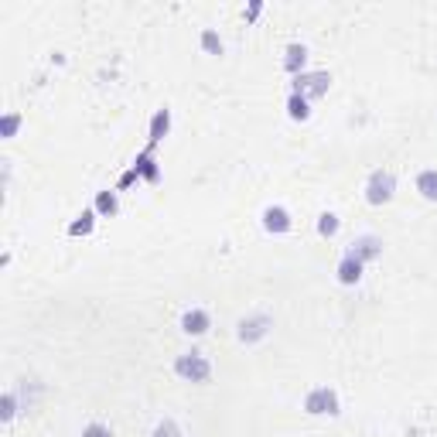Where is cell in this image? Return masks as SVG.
<instances>
[{"mask_svg":"<svg viewBox=\"0 0 437 437\" xmlns=\"http://www.w3.org/2000/svg\"><path fill=\"white\" fill-rule=\"evenodd\" d=\"M174 372L188 383H208L212 376V362L201 356V352H185V356L174 358Z\"/></svg>","mask_w":437,"mask_h":437,"instance_id":"obj_1","label":"cell"},{"mask_svg":"<svg viewBox=\"0 0 437 437\" xmlns=\"http://www.w3.org/2000/svg\"><path fill=\"white\" fill-rule=\"evenodd\" d=\"M393 192H397L393 171L379 167V171L369 174V181H365V201H369V205H386V201L393 199Z\"/></svg>","mask_w":437,"mask_h":437,"instance_id":"obj_2","label":"cell"},{"mask_svg":"<svg viewBox=\"0 0 437 437\" xmlns=\"http://www.w3.org/2000/svg\"><path fill=\"white\" fill-rule=\"evenodd\" d=\"M328 85H331V76H328V72H301V76L294 79V92L304 96V99H315V96H324V92H328Z\"/></svg>","mask_w":437,"mask_h":437,"instance_id":"obj_3","label":"cell"},{"mask_svg":"<svg viewBox=\"0 0 437 437\" xmlns=\"http://www.w3.org/2000/svg\"><path fill=\"white\" fill-rule=\"evenodd\" d=\"M304 410H308L311 417H321V413L335 417V413H338V397H335V390H328V386L311 390V393H308V399H304Z\"/></svg>","mask_w":437,"mask_h":437,"instance_id":"obj_4","label":"cell"},{"mask_svg":"<svg viewBox=\"0 0 437 437\" xmlns=\"http://www.w3.org/2000/svg\"><path fill=\"white\" fill-rule=\"evenodd\" d=\"M270 328H274L270 315H253V318H242V321H239V342H260Z\"/></svg>","mask_w":437,"mask_h":437,"instance_id":"obj_5","label":"cell"},{"mask_svg":"<svg viewBox=\"0 0 437 437\" xmlns=\"http://www.w3.org/2000/svg\"><path fill=\"white\" fill-rule=\"evenodd\" d=\"M263 229L274 233V236L290 233V212H287L283 205H267V208H263Z\"/></svg>","mask_w":437,"mask_h":437,"instance_id":"obj_6","label":"cell"},{"mask_svg":"<svg viewBox=\"0 0 437 437\" xmlns=\"http://www.w3.org/2000/svg\"><path fill=\"white\" fill-rule=\"evenodd\" d=\"M208 328H212V318H208V311H201V308H192V311L181 315V331H185V335H205Z\"/></svg>","mask_w":437,"mask_h":437,"instance_id":"obj_7","label":"cell"},{"mask_svg":"<svg viewBox=\"0 0 437 437\" xmlns=\"http://www.w3.org/2000/svg\"><path fill=\"white\" fill-rule=\"evenodd\" d=\"M362 267H365V263H362L358 256L345 253V256H342V263H338V270H335V274H338V283H345V287L358 283V280H362Z\"/></svg>","mask_w":437,"mask_h":437,"instance_id":"obj_8","label":"cell"},{"mask_svg":"<svg viewBox=\"0 0 437 437\" xmlns=\"http://www.w3.org/2000/svg\"><path fill=\"white\" fill-rule=\"evenodd\" d=\"M304 62H308V48H304V44H297V41H294V44H287V51H283V69H287L294 79L304 72Z\"/></svg>","mask_w":437,"mask_h":437,"instance_id":"obj_9","label":"cell"},{"mask_svg":"<svg viewBox=\"0 0 437 437\" xmlns=\"http://www.w3.org/2000/svg\"><path fill=\"white\" fill-rule=\"evenodd\" d=\"M352 256H358L362 263H369V260H376L379 253H383V239L376 236H358L356 242H352V249H349Z\"/></svg>","mask_w":437,"mask_h":437,"instance_id":"obj_10","label":"cell"},{"mask_svg":"<svg viewBox=\"0 0 437 437\" xmlns=\"http://www.w3.org/2000/svg\"><path fill=\"white\" fill-rule=\"evenodd\" d=\"M167 130H171V110L164 106V110H158L154 119H151V140H147V147H158L160 140L167 137Z\"/></svg>","mask_w":437,"mask_h":437,"instance_id":"obj_11","label":"cell"},{"mask_svg":"<svg viewBox=\"0 0 437 437\" xmlns=\"http://www.w3.org/2000/svg\"><path fill=\"white\" fill-rule=\"evenodd\" d=\"M133 171H137V174H144L147 181H158V178H160V167L154 164V147H147V151H144V154L137 158Z\"/></svg>","mask_w":437,"mask_h":437,"instance_id":"obj_12","label":"cell"},{"mask_svg":"<svg viewBox=\"0 0 437 437\" xmlns=\"http://www.w3.org/2000/svg\"><path fill=\"white\" fill-rule=\"evenodd\" d=\"M417 192L427 201H437V171L434 167H427V171L417 174Z\"/></svg>","mask_w":437,"mask_h":437,"instance_id":"obj_13","label":"cell"},{"mask_svg":"<svg viewBox=\"0 0 437 437\" xmlns=\"http://www.w3.org/2000/svg\"><path fill=\"white\" fill-rule=\"evenodd\" d=\"M117 212H119L117 192H99L96 195V215H117Z\"/></svg>","mask_w":437,"mask_h":437,"instance_id":"obj_14","label":"cell"},{"mask_svg":"<svg viewBox=\"0 0 437 437\" xmlns=\"http://www.w3.org/2000/svg\"><path fill=\"white\" fill-rule=\"evenodd\" d=\"M287 113H290V119H308V117H311L308 99H304V96H297V92H290V99H287Z\"/></svg>","mask_w":437,"mask_h":437,"instance_id":"obj_15","label":"cell"},{"mask_svg":"<svg viewBox=\"0 0 437 437\" xmlns=\"http://www.w3.org/2000/svg\"><path fill=\"white\" fill-rule=\"evenodd\" d=\"M92 219H96V208H92V212H82L79 219L69 226V236H89V233H92Z\"/></svg>","mask_w":437,"mask_h":437,"instance_id":"obj_16","label":"cell"},{"mask_svg":"<svg viewBox=\"0 0 437 437\" xmlns=\"http://www.w3.org/2000/svg\"><path fill=\"white\" fill-rule=\"evenodd\" d=\"M338 233V215L335 212H321V219H318V236L321 239H331Z\"/></svg>","mask_w":437,"mask_h":437,"instance_id":"obj_17","label":"cell"},{"mask_svg":"<svg viewBox=\"0 0 437 437\" xmlns=\"http://www.w3.org/2000/svg\"><path fill=\"white\" fill-rule=\"evenodd\" d=\"M201 48H205L208 55H222V38H219L212 28H205V31H201Z\"/></svg>","mask_w":437,"mask_h":437,"instance_id":"obj_18","label":"cell"},{"mask_svg":"<svg viewBox=\"0 0 437 437\" xmlns=\"http://www.w3.org/2000/svg\"><path fill=\"white\" fill-rule=\"evenodd\" d=\"M17 126H21V113H7V117L0 119V137H14Z\"/></svg>","mask_w":437,"mask_h":437,"instance_id":"obj_19","label":"cell"},{"mask_svg":"<svg viewBox=\"0 0 437 437\" xmlns=\"http://www.w3.org/2000/svg\"><path fill=\"white\" fill-rule=\"evenodd\" d=\"M151 437H181V427L174 424V420H160L158 427H154V434Z\"/></svg>","mask_w":437,"mask_h":437,"instance_id":"obj_20","label":"cell"},{"mask_svg":"<svg viewBox=\"0 0 437 437\" xmlns=\"http://www.w3.org/2000/svg\"><path fill=\"white\" fill-rule=\"evenodd\" d=\"M82 437H113V434H110L106 424H89V427L82 431Z\"/></svg>","mask_w":437,"mask_h":437,"instance_id":"obj_21","label":"cell"},{"mask_svg":"<svg viewBox=\"0 0 437 437\" xmlns=\"http://www.w3.org/2000/svg\"><path fill=\"white\" fill-rule=\"evenodd\" d=\"M14 413H17V410H14V397L7 393V397H3V420H14Z\"/></svg>","mask_w":437,"mask_h":437,"instance_id":"obj_22","label":"cell"},{"mask_svg":"<svg viewBox=\"0 0 437 437\" xmlns=\"http://www.w3.org/2000/svg\"><path fill=\"white\" fill-rule=\"evenodd\" d=\"M260 10H263V3H260V0H253V3H249V10H246V21H253Z\"/></svg>","mask_w":437,"mask_h":437,"instance_id":"obj_23","label":"cell"}]
</instances>
